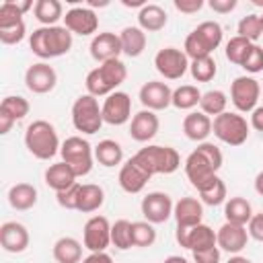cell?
<instances>
[{"label":"cell","mask_w":263,"mask_h":263,"mask_svg":"<svg viewBox=\"0 0 263 263\" xmlns=\"http://www.w3.org/2000/svg\"><path fill=\"white\" fill-rule=\"evenodd\" d=\"M183 134L197 144L205 142L212 134V117H208L201 111H189L183 117Z\"/></svg>","instance_id":"24"},{"label":"cell","mask_w":263,"mask_h":263,"mask_svg":"<svg viewBox=\"0 0 263 263\" xmlns=\"http://www.w3.org/2000/svg\"><path fill=\"white\" fill-rule=\"evenodd\" d=\"M82 263H113V259L107 251H101V253H90L88 257L82 259Z\"/></svg>","instance_id":"54"},{"label":"cell","mask_w":263,"mask_h":263,"mask_svg":"<svg viewBox=\"0 0 263 263\" xmlns=\"http://www.w3.org/2000/svg\"><path fill=\"white\" fill-rule=\"evenodd\" d=\"M236 0H210L208 2V6L214 10V12H218V14H228V12H232L234 8H236Z\"/></svg>","instance_id":"52"},{"label":"cell","mask_w":263,"mask_h":263,"mask_svg":"<svg viewBox=\"0 0 263 263\" xmlns=\"http://www.w3.org/2000/svg\"><path fill=\"white\" fill-rule=\"evenodd\" d=\"M236 33H238V37L249 39L251 43H255V41L263 35V25H261L259 14H247V16H242V18L238 21Z\"/></svg>","instance_id":"43"},{"label":"cell","mask_w":263,"mask_h":263,"mask_svg":"<svg viewBox=\"0 0 263 263\" xmlns=\"http://www.w3.org/2000/svg\"><path fill=\"white\" fill-rule=\"evenodd\" d=\"M51 255L58 263H80L82 261V245L74 236H62L53 242Z\"/></svg>","instance_id":"28"},{"label":"cell","mask_w":263,"mask_h":263,"mask_svg":"<svg viewBox=\"0 0 263 263\" xmlns=\"http://www.w3.org/2000/svg\"><path fill=\"white\" fill-rule=\"evenodd\" d=\"M62 160L66 164H70V168L74 171L76 179L78 177H86L92 171V162H95V148L90 146L88 140H84L82 136H70L62 142L60 148Z\"/></svg>","instance_id":"5"},{"label":"cell","mask_w":263,"mask_h":263,"mask_svg":"<svg viewBox=\"0 0 263 263\" xmlns=\"http://www.w3.org/2000/svg\"><path fill=\"white\" fill-rule=\"evenodd\" d=\"M175 238L183 249H189L191 253L197 251H205L212 247H218V236L216 230H212L208 224H197V226H177L175 230Z\"/></svg>","instance_id":"8"},{"label":"cell","mask_w":263,"mask_h":263,"mask_svg":"<svg viewBox=\"0 0 263 263\" xmlns=\"http://www.w3.org/2000/svg\"><path fill=\"white\" fill-rule=\"evenodd\" d=\"M166 10L158 4H146L140 8L138 12V27L146 33H156V31H162L166 27Z\"/></svg>","instance_id":"26"},{"label":"cell","mask_w":263,"mask_h":263,"mask_svg":"<svg viewBox=\"0 0 263 263\" xmlns=\"http://www.w3.org/2000/svg\"><path fill=\"white\" fill-rule=\"evenodd\" d=\"M197 152H201L203 154V158L214 166V171L218 173L220 171V166H222V162H224V156H222V150L214 144V142H201V144H197V148H195Z\"/></svg>","instance_id":"45"},{"label":"cell","mask_w":263,"mask_h":263,"mask_svg":"<svg viewBox=\"0 0 263 263\" xmlns=\"http://www.w3.org/2000/svg\"><path fill=\"white\" fill-rule=\"evenodd\" d=\"M259 18H261V25H263V14H259Z\"/></svg>","instance_id":"60"},{"label":"cell","mask_w":263,"mask_h":263,"mask_svg":"<svg viewBox=\"0 0 263 263\" xmlns=\"http://www.w3.org/2000/svg\"><path fill=\"white\" fill-rule=\"evenodd\" d=\"M162 263H189L185 257H181V255H168Z\"/></svg>","instance_id":"57"},{"label":"cell","mask_w":263,"mask_h":263,"mask_svg":"<svg viewBox=\"0 0 263 263\" xmlns=\"http://www.w3.org/2000/svg\"><path fill=\"white\" fill-rule=\"evenodd\" d=\"M103 203H105V191L101 185H95V183H82L80 185L78 208H76L78 212L90 214V212H97Z\"/></svg>","instance_id":"31"},{"label":"cell","mask_w":263,"mask_h":263,"mask_svg":"<svg viewBox=\"0 0 263 263\" xmlns=\"http://www.w3.org/2000/svg\"><path fill=\"white\" fill-rule=\"evenodd\" d=\"M35 8L31 0H4L0 4V29L23 23V14Z\"/></svg>","instance_id":"29"},{"label":"cell","mask_w":263,"mask_h":263,"mask_svg":"<svg viewBox=\"0 0 263 263\" xmlns=\"http://www.w3.org/2000/svg\"><path fill=\"white\" fill-rule=\"evenodd\" d=\"M189 72H191L193 80H197V82H210V80L216 76V72H218L216 60H214L212 55L193 60V62L189 64Z\"/></svg>","instance_id":"42"},{"label":"cell","mask_w":263,"mask_h":263,"mask_svg":"<svg viewBox=\"0 0 263 263\" xmlns=\"http://www.w3.org/2000/svg\"><path fill=\"white\" fill-rule=\"evenodd\" d=\"M173 216L177 220V226H187V228L197 226L201 224V218H203V203L195 197H181L175 203Z\"/></svg>","instance_id":"23"},{"label":"cell","mask_w":263,"mask_h":263,"mask_svg":"<svg viewBox=\"0 0 263 263\" xmlns=\"http://www.w3.org/2000/svg\"><path fill=\"white\" fill-rule=\"evenodd\" d=\"M111 245L119 251H127L134 247L132 240V222L129 220H117L115 224H111Z\"/></svg>","instance_id":"39"},{"label":"cell","mask_w":263,"mask_h":263,"mask_svg":"<svg viewBox=\"0 0 263 263\" xmlns=\"http://www.w3.org/2000/svg\"><path fill=\"white\" fill-rule=\"evenodd\" d=\"M27 35V25L25 21L18 23V25H12V27H6V29H0V41L4 45H16L25 39Z\"/></svg>","instance_id":"47"},{"label":"cell","mask_w":263,"mask_h":263,"mask_svg":"<svg viewBox=\"0 0 263 263\" xmlns=\"http://www.w3.org/2000/svg\"><path fill=\"white\" fill-rule=\"evenodd\" d=\"M103 121L109 125H123L132 119V99L123 90H115L109 97H105L103 105Z\"/></svg>","instance_id":"12"},{"label":"cell","mask_w":263,"mask_h":263,"mask_svg":"<svg viewBox=\"0 0 263 263\" xmlns=\"http://www.w3.org/2000/svg\"><path fill=\"white\" fill-rule=\"evenodd\" d=\"M216 236H218V249L226 251L230 255H238L251 238L247 232V226H238V224H230V222H224L216 230Z\"/></svg>","instance_id":"18"},{"label":"cell","mask_w":263,"mask_h":263,"mask_svg":"<svg viewBox=\"0 0 263 263\" xmlns=\"http://www.w3.org/2000/svg\"><path fill=\"white\" fill-rule=\"evenodd\" d=\"M158 127H160L158 115L154 111L142 109L129 121V136L136 142H150L158 134Z\"/></svg>","instance_id":"21"},{"label":"cell","mask_w":263,"mask_h":263,"mask_svg":"<svg viewBox=\"0 0 263 263\" xmlns=\"http://www.w3.org/2000/svg\"><path fill=\"white\" fill-rule=\"evenodd\" d=\"M33 12L43 27H53L60 18H64V6L60 0H37Z\"/></svg>","instance_id":"34"},{"label":"cell","mask_w":263,"mask_h":263,"mask_svg":"<svg viewBox=\"0 0 263 263\" xmlns=\"http://www.w3.org/2000/svg\"><path fill=\"white\" fill-rule=\"evenodd\" d=\"M142 216L150 222V224H162L173 216L175 203L171 199L168 193L164 191H152L148 195H144L142 203H140Z\"/></svg>","instance_id":"13"},{"label":"cell","mask_w":263,"mask_h":263,"mask_svg":"<svg viewBox=\"0 0 263 263\" xmlns=\"http://www.w3.org/2000/svg\"><path fill=\"white\" fill-rule=\"evenodd\" d=\"M226 105H228V95L220 88H214V90H208V92H201V101H199V111L205 113L208 117H218L226 111Z\"/></svg>","instance_id":"36"},{"label":"cell","mask_w":263,"mask_h":263,"mask_svg":"<svg viewBox=\"0 0 263 263\" xmlns=\"http://www.w3.org/2000/svg\"><path fill=\"white\" fill-rule=\"evenodd\" d=\"M29 242H31V236H29V230L25 224L10 220L0 226V245L6 253H14V255L23 253V251H27Z\"/></svg>","instance_id":"20"},{"label":"cell","mask_w":263,"mask_h":263,"mask_svg":"<svg viewBox=\"0 0 263 263\" xmlns=\"http://www.w3.org/2000/svg\"><path fill=\"white\" fill-rule=\"evenodd\" d=\"M251 127L257 132H263V105H257L251 111Z\"/></svg>","instance_id":"53"},{"label":"cell","mask_w":263,"mask_h":263,"mask_svg":"<svg viewBox=\"0 0 263 263\" xmlns=\"http://www.w3.org/2000/svg\"><path fill=\"white\" fill-rule=\"evenodd\" d=\"M58 84V72L47 62L31 64L25 72V86L35 95H47Z\"/></svg>","instance_id":"14"},{"label":"cell","mask_w":263,"mask_h":263,"mask_svg":"<svg viewBox=\"0 0 263 263\" xmlns=\"http://www.w3.org/2000/svg\"><path fill=\"white\" fill-rule=\"evenodd\" d=\"M150 179H152V177H150L148 173H144L132 158L121 164L119 177H117L119 187H121L125 193H140V191L146 187V183H148Z\"/></svg>","instance_id":"22"},{"label":"cell","mask_w":263,"mask_h":263,"mask_svg":"<svg viewBox=\"0 0 263 263\" xmlns=\"http://www.w3.org/2000/svg\"><path fill=\"white\" fill-rule=\"evenodd\" d=\"M29 109H31L29 101H27L25 97H18V95H8V97H4L2 103H0V111L6 113V115H10L14 121L25 119V117L29 115Z\"/></svg>","instance_id":"38"},{"label":"cell","mask_w":263,"mask_h":263,"mask_svg":"<svg viewBox=\"0 0 263 263\" xmlns=\"http://www.w3.org/2000/svg\"><path fill=\"white\" fill-rule=\"evenodd\" d=\"M261 97V84L253 76H236L230 84V101L240 113H251Z\"/></svg>","instance_id":"10"},{"label":"cell","mask_w":263,"mask_h":263,"mask_svg":"<svg viewBox=\"0 0 263 263\" xmlns=\"http://www.w3.org/2000/svg\"><path fill=\"white\" fill-rule=\"evenodd\" d=\"M121 4H123V6H140V8L146 6L144 0H121Z\"/></svg>","instance_id":"59"},{"label":"cell","mask_w":263,"mask_h":263,"mask_svg":"<svg viewBox=\"0 0 263 263\" xmlns=\"http://www.w3.org/2000/svg\"><path fill=\"white\" fill-rule=\"evenodd\" d=\"M193 261L195 263H220V249L212 247L205 251H197L193 253Z\"/></svg>","instance_id":"50"},{"label":"cell","mask_w":263,"mask_h":263,"mask_svg":"<svg viewBox=\"0 0 263 263\" xmlns=\"http://www.w3.org/2000/svg\"><path fill=\"white\" fill-rule=\"evenodd\" d=\"M125 78H127V68L119 58L103 62V64H99L97 68H92L86 74V78H84L86 95L109 97L111 92H115V88L121 82H125Z\"/></svg>","instance_id":"2"},{"label":"cell","mask_w":263,"mask_h":263,"mask_svg":"<svg viewBox=\"0 0 263 263\" xmlns=\"http://www.w3.org/2000/svg\"><path fill=\"white\" fill-rule=\"evenodd\" d=\"M132 160L150 177L154 175H171L181 166V156L175 148L171 146H158V144H148L146 148H140Z\"/></svg>","instance_id":"3"},{"label":"cell","mask_w":263,"mask_h":263,"mask_svg":"<svg viewBox=\"0 0 263 263\" xmlns=\"http://www.w3.org/2000/svg\"><path fill=\"white\" fill-rule=\"evenodd\" d=\"M251 45H253V43H251L249 39H242V37L234 35V37L226 43V49H224L226 60L232 62V64H236V66H242V62H245V58H247Z\"/></svg>","instance_id":"44"},{"label":"cell","mask_w":263,"mask_h":263,"mask_svg":"<svg viewBox=\"0 0 263 263\" xmlns=\"http://www.w3.org/2000/svg\"><path fill=\"white\" fill-rule=\"evenodd\" d=\"M64 27L72 35L86 37V35L97 33V29H99V16L88 6H74V8L66 10V14H64Z\"/></svg>","instance_id":"15"},{"label":"cell","mask_w":263,"mask_h":263,"mask_svg":"<svg viewBox=\"0 0 263 263\" xmlns=\"http://www.w3.org/2000/svg\"><path fill=\"white\" fill-rule=\"evenodd\" d=\"M249 127L251 123H247L240 113L232 111H224L222 115L212 119V134L228 146H242L249 138Z\"/></svg>","instance_id":"6"},{"label":"cell","mask_w":263,"mask_h":263,"mask_svg":"<svg viewBox=\"0 0 263 263\" xmlns=\"http://www.w3.org/2000/svg\"><path fill=\"white\" fill-rule=\"evenodd\" d=\"M132 240H134V247H140V249L152 247L154 240H156L154 224H150L148 220L132 222Z\"/></svg>","instance_id":"41"},{"label":"cell","mask_w":263,"mask_h":263,"mask_svg":"<svg viewBox=\"0 0 263 263\" xmlns=\"http://www.w3.org/2000/svg\"><path fill=\"white\" fill-rule=\"evenodd\" d=\"M185 175H187V179H189V183L199 191V189H203L208 183H212L218 175H216V171H214V166L203 158V154L201 152H197V150H193L187 158H185Z\"/></svg>","instance_id":"17"},{"label":"cell","mask_w":263,"mask_h":263,"mask_svg":"<svg viewBox=\"0 0 263 263\" xmlns=\"http://www.w3.org/2000/svg\"><path fill=\"white\" fill-rule=\"evenodd\" d=\"M8 203L12 210L27 212L37 203V187L31 183H16L8 189Z\"/></svg>","instance_id":"27"},{"label":"cell","mask_w":263,"mask_h":263,"mask_svg":"<svg viewBox=\"0 0 263 263\" xmlns=\"http://www.w3.org/2000/svg\"><path fill=\"white\" fill-rule=\"evenodd\" d=\"M189 64H191L189 58L179 47H162L154 55L156 72L160 76H164L166 80H179V78H183L185 72L189 70Z\"/></svg>","instance_id":"9"},{"label":"cell","mask_w":263,"mask_h":263,"mask_svg":"<svg viewBox=\"0 0 263 263\" xmlns=\"http://www.w3.org/2000/svg\"><path fill=\"white\" fill-rule=\"evenodd\" d=\"M193 33H195L197 39L208 47L210 53L216 51V49L220 47V43H222V35H224L220 23H216V21H203V23H199V25L193 29Z\"/></svg>","instance_id":"35"},{"label":"cell","mask_w":263,"mask_h":263,"mask_svg":"<svg viewBox=\"0 0 263 263\" xmlns=\"http://www.w3.org/2000/svg\"><path fill=\"white\" fill-rule=\"evenodd\" d=\"M90 55L92 60H97L99 64L103 62H109V60H117L123 51H121V39L117 33H111V31H103V33H97L90 41Z\"/></svg>","instance_id":"19"},{"label":"cell","mask_w":263,"mask_h":263,"mask_svg":"<svg viewBox=\"0 0 263 263\" xmlns=\"http://www.w3.org/2000/svg\"><path fill=\"white\" fill-rule=\"evenodd\" d=\"M224 218L230 224H238V226H247L249 220L253 218V208L245 197H230L224 203Z\"/></svg>","instance_id":"32"},{"label":"cell","mask_w":263,"mask_h":263,"mask_svg":"<svg viewBox=\"0 0 263 263\" xmlns=\"http://www.w3.org/2000/svg\"><path fill=\"white\" fill-rule=\"evenodd\" d=\"M119 39H121V51L129 58H138L144 53L146 49V31H142L140 27H125L121 33H119Z\"/></svg>","instance_id":"30"},{"label":"cell","mask_w":263,"mask_h":263,"mask_svg":"<svg viewBox=\"0 0 263 263\" xmlns=\"http://www.w3.org/2000/svg\"><path fill=\"white\" fill-rule=\"evenodd\" d=\"M95 160L101 166H107V168L121 164V160H123V148H121V144L115 142V140H101L95 146Z\"/></svg>","instance_id":"33"},{"label":"cell","mask_w":263,"mask_h":263,"mask_svg":"<svg viewBox=\"0 0 263 263\" xmlns=\"http://www.w3.org/2000/svg\"><path fill=\"white\" fill-rule=\"evenodd\" d=\"M25 146L39 160L53 158L62 148L55 127L45 119H35L33 123H29L25 132Z\"/></svg>","instance_id":"4"},{"label":"cell","mask_w":263,"mask_h":263,"mask_svg":"<svg viewBox=\"0 0 263 263\" xmlns=\"http://www.w3.org/2000/svg\"><path fill=\"white\" fill-rule=\"evenodd\" d=\"M43 179H45V185H47L49 189H53L55 193H58V191H64V189H68V187H72L74 183H78L74 171H72L70 164H66L64 160H60V162H55V164H49L47 171H45V175H43Z\"/></svg>","instance_id":"25"},{"label":"cell","mask_w":263,"mask_h":263,"mask_svg":"<svg viewBox=\"0 0 263 263\" xmlns=\"http://www.w3.org/2000/svg\"><path fill=\"white\" fill-rule=\"evenodd\" d=\"M31 51L41 60H51L68 53L72 49V33L64 25L39 27L29 37Z\"/></svg>","instance_id":"1"},{"label":"cell","mask_w":263,"mask_h":263,"mask_svg":"<svg viewBox=\"0 0 263 263\" xmlns=\"http://www.w3.org/2000/svg\"><path fill=\"white\" fill-rule=\"evenodd\" d=\"M72 123L76 127V132H82L86 136L97 134L101 129L103 121V111L99 107L97 97L92 95H80L74 105H72Z\"/></svg>","instance_id":"7"},{"label":"cell","mask_w":263,"mask_h":263,"mask_svg":"<svg viewBox=\"0 0 263 263\" xmlns=\"http://www.w3.org/2000/svg\"><path fill=\"white\" fill-rule=\"evenodd\" d=\"M255 191L263 197V171H261V173H257V177H255Z\"/></svg>","instance_id":"56"},{"label":"cell","mask_w":263,"mask_h":263,"mask_svg":"<svg viewBox=\"0 0 263 263\" xmlns=\"http://www.w3.org/2000/svg\"><path fill=\"white\" fill-rule=\"evenodd\" d=\"M226 263H253V261H251L249 257H242V255H232Z\"/></svg>","instance_id":"58"},{"label":"cell","mask_w":263,"mask_h":263,"mask_svg":"<svg viewBox=\"0 0 263 263\" xmlns=\"http://www.w3.org/2000/svg\"><path fill=\"white\" fill-rule=\"evenodd\" d=\"M199 193V199L201 203L205 205H220V203H226V185L220 177H216L212 183H208L203 189L197 191Z\"/></svg>","instance_id":"40"},{"label":"cell","mask_w":263,"mask_h":263,"mask_svg":"<svg viewBox=\"0 0 263 263\" xmlns=\"http://www.w3.org/2000/svg\"><path fill=\"white\" fill-rule=\"evenodd\" d=\"M175 8L183 14H195L203 8V0H175Z\"/></svg>","instance_id":"51"},{"label":"cell","mask_w":263,"mask_h":263,"mask_svg":"<svg viewBox=\"0 0 263 263\" xmlns=\"http://www.w3.org/2000/svg\"><path fill=\"white\" fill-rule=\"evenodd\" d=\"M14 123H16V121H14L10 115H6V113L0 111V134H2V136H6V134L12 129Z\"/></svg>","instance_id":"55"},{"label":"cell","mask_w":263,"mask_h":263,"mask_svg":"<svg viewBox=\"0 0 263 263\" xmlns=\"http://www.w3.org/2000/svg\"><path fill=\"white\" fill-rule=\"evenodd\" d=\"M82 245L90 253H101L111 245V224L105 216H90L82 228Z\"/></svg>","instance_id":"11"},{"label":"cell","mask_w":263,"mask_h":263,"mask_svg":"<svg viewBox=\"0 0 263 263\" xmlns=\"http://www.w3.org/2000/svg\"><path fill=\"white\" fill-rule=\"evenodd\" d=\"M247 232H249L251 238L263 242V212L253 214V218H251L249 224H247Z\"/></svg>","instance_id":"49"},{"label":"cell","mask_w":263,"mask_h":263,"mask_svg":"<svg viewBox=\"0 0 263 263\" xmlns=\"http://www.w3.org/2000/svg\"><path fill=\"white\" fill-rule=\"evenodd\" d=\"M140 103L144 105V109L148 111H162L171 105L173 101V90L166 82H160V80H150L146 82L142 88H140Z\"/></svg>","instance_id":"16"},{"label":"cell","mask_w":263,"mask_h":263,"mask_svg":"<svg viewBox=\"0 0 263 263\" xmlns=\"http://www.w3.org/2000/svg\"><path fill=\"white\" fill-rule=\"evenodd\" d=\"M240 68H245L249 74H257V72H261V70H263V47L257 45V43H253Z\"/></svg>","instance_id":"46"},{"label":"cell","mask_w":263,"mask_h":263,"mask_svg":"<svg viewBox=\"0 0 263 263\" xmlns=\"http://www.w3.org/2000/svg\"><path fill=\"white\" fill-rule=\"evenodd\" d=\"M80 185H82V183H74L72 187H68V189L55 193V199H58V203H60L64 210H76V208H78Z\"/></svg>","instance_id":"48"},{"label":"cell","mask_w":263,"mask_h":263,"mask_svg":"<svg viewBox=\"0 0 263 263\" xmlns=\"http://www.w3.org/2000/svg\"><path fill=\"white\" fill-rule=\"evenodd\" d=\"M199 101H201V90L195 84H181L179 88L173 90L171 105L181 111H191L193 107L199 105Z\"/></svg>","instance_id":"37"}]
</instances>
